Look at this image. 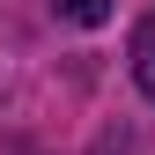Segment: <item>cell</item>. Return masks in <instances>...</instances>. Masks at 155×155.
<instances>
[{
	"instance_id": "obj_1",
	"label": "cell",
	"mask_w": 155,
	"mask_h": 155,
	"mask_svg": "<svg viewBox=\"0 0 155 155\" xmlns=\"http://www.w3.org/2000/svg\"><path fill=\"white\" fill-rule=\"evenodd\" d=\"M133 81L155 104V15H140V30H133Z\"/></svg>"
},
{
	"instance_id": "obj_2",
	"label": "cell",
	"mask_w": 155,
	"mask_h": 155,
	"mask_svg": "<svg viewBox=\"0 0 155 155\" xmlns=\"http://www.w3.org/2000/svg\"><path fill=\"white\" fill-rule=\"evenodd\" d=\"M52 15H59V22L96 30V22H111V0H52Z\"/></svg>"
}]
</instances>
